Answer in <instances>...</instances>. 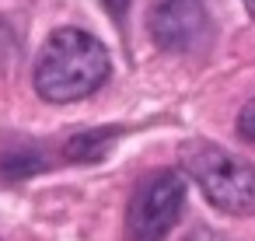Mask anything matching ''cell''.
Instances as JSON below:
<instances>
[{
    "label": "cell",
    "instance_id": "obj_1",
    "mask_svg": "<svg viewBox=\"0 0 255 241\" xmlns=\"http://www.w3.org/2000/svg\"><path fill=\"white\" fill-rule=\"evenodd\" d=\"M109 74H112L109 49L95 35H88L84 28H56L35 56L32 84L39 98L67 105L95 95L109 81Z\"/></svg>",
    "mask_w": 255,
    "mask_h": 241
},
{
    "label": "cell",
    "instance_id": "obj_2",
    "mask_svg": "<svg viewBox=\"0 0 255 241\" xmlns=\"http://www.w3.org/2000/svg\"><path fill=\"white\" fill-rule=\"evenodd\" d=\"M182 168L192 175L206 203H213L220 213H231V217L255 213V164L252 161L199 140L182 150Z\"/></svg>",
    "mask_w": 255,
    "mask_h": 241
},
{
    "label": "cell",
    "instance_id": "obj_3",
    "mask_svg": "<svg viewBox=\"0 0 255 241\" xmlns=\"http://www.w3.org/2000/svg\"><path fill=\"white\" fill-rule=\"evenodd\" d=\"M185 182L171 168L150 171L129 196L126 206V241H164L182 217Z\"/></svg>",
    "mask_w": 255,
    "mask_h": 241
},
{
    "label": "cell",
    "instance_id": "obj_4",
    "mask_svg": "<svg viewBox=\"0 0 255 241\" xmlns=\"http://www.w3.org/2000/svg\"><path fill=\"white\" fill-rule=\"evenodd\" d=\"M150 35L164 53H196L210 39V14L203 0H154Z\"/></svg>",
    "mask_w": 255,
    "mask_h": 241
},
{
    "label": "cell",
    "instance_id": "obj_5",
    "mask_svg": "<svg viewBox=\"0 0 255 241\" xmlns=\"http://www.w3.org/2000/svg\"><path fill=\"white\" fill-rule=\"evenodd\" d=\"M238 133H241V140L255 143V98L245 102V109L238 112Z\"/></svg>",
    "mask_w": 255,
    "mask_h": 241
},
{
    "label": "cell",
    "instance_id": "obj_6",
    "mask_svg": "<svg viewBox=\"0 0 255 241\" xmlns=\"http://www.w3.org/2000/svg\"><path fill=\"white\" fill-rule=\"evenodd\" d=\"M185 241H227V238H224L220 231H213V227H196Z\"/></svg>",
    "mask_w": 255,
    "mask_h": 241
},
{
    "label": "cell",
    "instance_id": "obj_7",
    "mask_svg": "<svg viewBox=\"0 0 255 241\" xmlns=\"http://www.w3.org/2000/svg\"><path fill=\"white\" fill-rule=\"evenodd\" d=\"M102 4H105V11H109L116 21H123L126 11H129V0H102Z\"/></svg>",
    "mask_w": 255,
    "mask_h": 241
},
{
    "label": "cell",
    "instance_id": "obj_8",
    "mask_svg": "<svg viewBox=\"0 0 255 241\" xmlns=\"http://www.w3.org/2000/svg\"><path fill=\"white\" fill-rule=\"evenodd\" d=\"M241 4L248 7V14H255V0H241Z\"/></svg>",
    "mask_w": 255,
    "mask_h": 241
}]
</instances>
